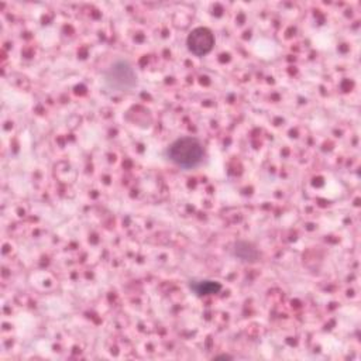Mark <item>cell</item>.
Instances as JSON below:
<instances>
[{"instance_id": "1", "label": "cell", "mask_w": 361, "mask_h": 361, "mask_svg": "<svg viewBox=\"0 0 361 361\" xmlns=\"http://www.w3.org/2000/svg\"><path fill=\"white\" fill-rule=\"evenodd\" d=\"M168 156L171 161L182 168H193L199 165L203 160V149L202 144L196 139L184 137L177 140L168 150Z\"/></svg>"}, {"instance_id": "2", "label": "cell", "mask_w": 361, "mask_h": 361, "mask_svg": "<svg viewBox=\"0 0 361 361\" xmlns=\"http://www.w3.org/2000/svg\"><path fill=\"white\" fill-rule=\"evenodd\" d=\"M106 82L109 88L118 92H129L136 83V72L128 61H116L106 72Z\"/></svg>"}, {"instance_id": "3", "label": "cell", "mask_w": 361, "mask_h": 361, "mask_svg": "<svg viewBox=\"0 0 361 361\" xmlns=\"http://www.w3.org/2000/svg\"><path fill=\"white\" fill-rule=\"evenodd\" d=\"M214 46V37L206 27H198L188 36V48L198 57H203L212 51Z\"/></svg>"}, {"instance_id": "4", "label": "cell", "mask_w": 361, "mask_h": 361, "mask_svg": "<svg viewBox=\"0 0 361 361\" xmlns=\"http://www.w3.org/2000/svg\"><path fill=\"white\" fill-rule=\"evenodd\" d=\"M234 256L238 257L242 261L254 263L259 259V252L252 245L246 242H240L234 246Z\"/></svg>"}, {"instance_id": "5", "label": "cell", "mask_w": 361, "mask_h": 361, "mask_svg": "<svg viewBox=\"0 0 361 361\" xmlns=\"http://www.w3.org/2000/svg\"><path fill=\"white\" fill-rule=\"evenodd\" d=\"M220 284L217 282H212V281H203L196 287L198 294L200 295H207V294H216L217 291H220Z\"/></svg>"}]
</instances>
